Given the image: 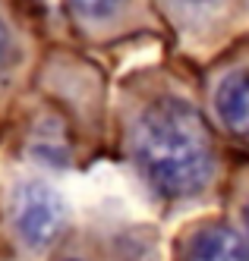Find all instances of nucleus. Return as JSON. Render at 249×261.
I'll list each match as a JSON object with an SVG mask.
<instances>
[{"mask_svg":"<svg viewBox=\"0 0 249 261\" xmlns=\"http://www.w3.org/2000/svg\"><path fill=\"white\" fill-rule=\"evenodd\" d=\"M123 148L136 176L161 204H196L218 189V129L196 91L167 69L142 76L129 91Z\"/></svg>","mask_w":249,"mask_h":261,"instance_id":"nucleus-1","label":"nucleus"},{"mask_svg":"<svg viewBox=\"0 0 249 261\" xmlns=\"http://www.w3.org/2000/svg\"><path fill=\"white\" fill-rule=\"evenodd\" d=\"M205 110L218 133L249 148V47L227 54L208 69Z\"/></svg>","mask_w":249,"mask_h":261,"instance_id":"nucleus-2","label":"nucleus"},{"mask_svg":"<svg viewBox=\"0 0 249 261\" xmlns=\"http://www.w3.org/2000/svg\"><path fill=\"white\" fill-rule=\"evenodd\" d=\"M13 230L29 249H48L66 227V204L54 186L41 179H22L10 201Z\"/></svg>","mask_w":249,"mask_h":261,"instance_id":"nucleus-3","label":"nucleus"},{"mask_svg":"<svg viewBox=\"0 0 249 261\" xmlns=\"http://www.w3.org/2000/svg\"><path fill=\"white\" fill-rule=\"evenodd\" d=\"M155 7L183 47L205 50L231 32L240 0H155Z\"/></svg>","mask_w":249,"mask_h":261,"instance_id":"nucleus-4","label":"nucleus"},{"mask_svg":"<svg viewBox=\"0 0 249 261\" xmlns=\"http://www.w3.org/2000/svg\"><path fill=\"white\" fill-rule=\"evenodd\" d=\"M177 261H249V242L237 223L208 217L183 233Z\"/></svg>","mask_w":249,"mask_h":261,"instance_id":"nucleus-5","label":"nucleus"},{"mask_svg":"<svg viewBox=\"0 0 249 261\" xmlns=\"http://www.w3.org/2000/svg\"><path fill=\"white\" fill-rule=\"evenodd\" d=\"M66 7L92 29H123L132 22H148L145 0H66Z\"/></svg>","mask_w":249,"mask_h":261,"instance_id":"nucleus-6","label":"nucleus"},{"mask_svg":"<svg viewBox=\"0 0 249 261\" xmlns=\"http://www.w3.org/2000/svg\"><path fill=\"white\" fill-rule=\"evenodd\" d=\"M234 192H237V227H240V233L249 242V173L240 176V182L234 186Z\"/></svg>","mask_w":249,"mask_h":261,"instance_id":"nucleus-7","label":"nucleus"},{"mask_svg":"<svg viewBox=\"0 0 249 261\" xmlns=\"http://www.w3.org/2000/svg\"><path fill=\"white\" fill-rule=\"evenodd\" d=\"M13 60H16V35L7 25V19L0 16V79L7 76V69L13 66Z\"/></svg>","mask_w":249,"mask_h":261,"instance_id":"nucleus-8","label":"nucleus"},{"mask_svg":"<svg viewBox=\"0 0 249 261\" xmlns=\"http://www.w3.org/2000/svg\"><path fill=\"white\" fill-rule=\"evenodd\" d=\"M66 261H95V258H82V255H76V258H66Z\"/></svg>","mask_w":249,"mask_h":261,"instance_id":"nucleus-9","label":"nucleus"}]
</instances>
